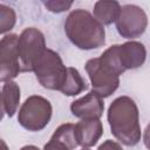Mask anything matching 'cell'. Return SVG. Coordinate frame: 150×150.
<instances>
[{
	"mask_svg": "<svg viewBox=\"0 0 150 150\" xmlns=\"http://www.w3.org/2000/svg\"><path fill=\"white\" fill-rule=\"evenodd\" d=\"M112 136L123 145L134 146L141 141V124L137 104L129 96L116 97L107 112Z\"/></svg>",
	"mask_w": 150,
	"mask_h": 150,
	"instance_id": "6da1fadb",
	"label": "cell"
},
{
	"mask_svg": "<svg viewBox=\"0 0 150 150\" xmlns=\"http://www.w3.org/2000/svg\"><path fill=\"white\" fill-rule=\"evenodd\" d=\"M64 33L68 40L82 50L96 49L105 43L104 26L91 13L82 8L68 14L64 21Z\"/></svg>",
	"mask_w": 150,
	"mask_h": 150,
	"instance_id": "7a4b0ae2",
	"label": "cell"
},
{
	"mask_svg": "<svg viewBox=\"0 0 150 150\" xmlns=\"http://www.w3.org/2000/svg\"><path fill=\"white\" fill-rule=\"evenodd\" d=\"M101 63L116 75H122L128 69H136L145 62L146 49L138 41H128L107 48L101 56Z\"/></svg>",
	"mask_w": 150,
	"mask_h": 150,
	"instance_id": "3957f363",
	"label": "cell"
},
{
	"mask_svg": "<svg viewBox=\"0 0 150 150\" xmlns=\"http://www.w3.org/2000/svg\"><path fill=\"white\" fill-rule=\"evenodd\" d=\"M33 71L43 88L60 91L67 80L68 67L55 50L46 48L35 62Z\"/></svg>",
	"mask_w": 150,
	"mask_h": 150,
	"instance_id": "277c9868",
	"label": "cell"
},
{
	"mask_svg": "<svg viewBox=\"0 0 150 150\" xmlns=\"http://www.w3.org/2000/svg\"><path fill=\"white\" fill-rule=\"evenodd\" d=\"M50 102L40 95H32L25 100L18 112L19 124L28 131H40L47 127L52 118Z\"/></svg>",
	"mask_w": 150,
	"mask_h": 150,
	"instance_id": "5b68a950",
	"label": "cell"
},
{
	"mask_svg": "<svg viewBox=\"0 0 150 150\" xmlns=\"http://www.w3.org/2000/svg\"><path fill=\"white\" fill-rule=\"evenodd\" d=\"M45 35L35 27L25 28L19 35L18 52L21 71H33L34 64L46 49Z\"/></svg>",
	"mask_w": 150,
	"mask_h": 150,
	"instance_id": "8992f818",
	"label": "cell"
},
{
	"mask_svg": "<svg viewBox=\"0 0 150 150\" xmlns=\"http://www.w3.org/2000/svg\"><path fill=\"white\" fill-rule=\"evenodd\" d=\"M84 68L89 76L93 91L98 96L105 98L117 90L120 86V76L104 67L98 57L88 60Z\"/></svg>",
	"mask_w": 150,
	"mask_h": 150,
	"instance_id": "52a82bcc",
	"label": "cell"
},
{
	"mask_svg": "<svg viewBox=\"0 0 150 150\" xmlns=\"http://www.w3.org/2000/svg\"><path fill=\"white\" fill-rule=\"evenodd\" d=\"M115 23L116 29L122 38L132 40L145 32L148 27V15L142 7L129 4L122 6Z\"/></svg>",
	"mask_w": 150,
	"mask_h": 150,
	"instance_id": "ba28073f",
	"label": "cell"
},
{
	"mask_svg": "<svg viewBox=\"0 0 150 150\" xmlns=\"http://www.w3.org/2000/svg\"><path fill=\"white\" fill-rule=\"evenodd\" d=\"M18 40L19 35L7 34L0 41V81L2 83L12 81L21 73Z\"/></svg>",
	"mask_w": 150,
	"mask_h": 150,
	"instance_id": "9c48e42d",
	"label": "cell"
},
{
	"mask_svg": "<svg viewBox=\"0 0 150 150\" xmlns=\"http://www.w3.org/2000/svg\"><path fill=\"white\" fill-rule=\"evenodd\" d=\"M70 111L75 117L81 120H100L104 111V102L101 96L91 90L84 96L71 102Z\"/></svg>",
	"mask_w": 150,
	"mask_h": 150,
	"instance_id": "30bf717a",
	"label": "cell"
},
{
	"mask_svg": "<svg viewBox=\"0 0 150 150\" xmlns=\"http://www.w3.org/2000/svg\"><path fill=\"white\" fill-rule=\"evenodd\" d=\"M103 135V125L98 118L81 120L75 124V137L82 148L94 146Z\"/></svg>",
	"mask_w": 150,
	"mask_h": 150,
	"instance_id": "8fae6325",
	"label": "cell"
},
{
	"mask_svg": "<svg viewBox=\"0 0 150 150\" xmlns=\"http://www.w3.org/2000/svg\"><path fill=\"white\" fill-rule=\"evenodd\" d=\"M20 87L14 81H8L1 88V110L2 115L13 117L20 103Z\"/></svg>",
	"mask_w": 150,
	"mask_h": 150,
	"instance_id": "7c38bea8",
	"label": "cell"
},
{
	"mask_svg": "<svg viewBox=\"0 0 150 150\" xmlns=\"http://www.w3.org/2000/svg\"><path fill=\"white\" fill-rule=\"evenodd\" d=\"M121 5L118 1H96L93 9L94 18L102 23L103 26L111 25L112 22H116L120 12H121Z\"/></svg>",
	"mask_w": 150,
	"mask_h": 150,
	"instance_id": "4fadbf2b",
	"label": "cell"
},
{
	"mask_svg": "<svg viewBox=\"0 0 150 150\" xmlns=\"http://www.w3.org/2000/svg\"><path fill=\"white\" fill-rule=\"evenodd\" d=\"M86 89H88V86L80 71L74 67H68L67 80L60 91L66 96H76Z\"/></svg>",
	"mask_w": 150,
	"mask_h": 150,
	"instance_id": "5bb4252c",
	"label": "cell"
},
{
	"mask_svg": "<svg viewBox=\"0 0 150 150\" xmlns=\"http://www.w3.org/2000/svg\"><path fill=\"white\" fill-rule=\"evenodd\" d=\"M52 138L64 143L70 150H74L76 149V146H79L75 137V124L71 123H63L59 125L52 135Z\"/></svg>",
	"mask_w": 150,
	"mask_h": 150,
	"instance_id": "9a60e30c",
	"label": "cell"
},
{
	"mask_svg": "<svg viewBox=\"0 0 150 150\" xmlns=\"http://www.w3.org/2000/svg\"><path fill=\"white\" fill-rule=\"evenodd\" d=\"M16 22V13L15 11L5 5L0 4V33L6 34L7 32L12 30Z\"/></svg>",
	"mask_w": 150,
	"mask_h": 150,
	"instance_id": "2e32d148",
	"label": "cell"
},
{
	"mask_svg": "<svg viewBox=\"0 0 150 150\" xmlns=\"http://www.w3.org/2000/svg\"><path fill=\"white\" fill-rule=\"evenodd\" d=\"M42 4L52 13L66 12L73 6V1H64V0H47V1H43Z\"/></svg>",
	"mask_w": 150,
	"mask_h": 150,
	"instance_id": "e0dca14e",
	"label": "cell"
},
{
	"mask_svg": "<svg viewBox=\"0 0 150 150\" xmlns=\"http://www.w3.org/2000/svg\"><path fill=\"white\" fill-rule=\"evenodd\" d=\"M42 150H70V149L64 143H62V142H60V141L54 139V138L50 137L49 142L45 144V146H43Z\"/></svg>",
	"mask_w": 150,
	"mask_h": 150,
	"instance_id": "ac0fdd59",
	"label": "cell"
},
{
	"mask_svg": "<svg viewBox=\"0 0 150 150\" xmlns=\"http://www.w3.org/2000/svg\"><path fill=\"white\" fill-rule=\"evenodd\" d=\"M97 150H123L121 144L112 139H107L102 144L98 145Z\"/></svg>",
	"mask_w": 150,
	"mask_h": 150,
	"instance_id": "d6986e66",
	"label": "cell"
},
{
	"mask_svg": "<svg viewBox=\"0 0 150 150\" xmlns=\"http://www.w3.org/2000/svg\"><path fill=\"white\" fill-rule=\"evenodd\" d=\"M143 143L148 150H150V123L145 127L143 132Z\"/></svg>",
	"mask_w": 150,
	"mask_h": 150,
	"instance_id": "ffe728a7",
	"label": "cell"
},
{
	"mask_svg": "<svg viewBox=\"0 0 150 150\" xmlns=\"http://www.w3.org/2000/svg\"><path fill=\"white\" fill-rule=\"evenodd\" d=\"M20 150H40V149L38 146H35V145H25Z\"/></svg>",
	"mask_w": 150,
	"mask_h": 150,
	"instance_id": "44dd1931",
	"label": "cell"
},
{
	"mask_svg": "<svg viewBox=\"0 0 150 150\" xmlns=\"http://www.w3.org/2000/svg\"><path fill=\"white\" fill-rule=\"evenodd\" d=\"M1 143H2V146H4V150H6V144H5V142H4V141H2V142H1Z\"/></svg>",
	"mask_w": 150,
	"mask_h": 150,
	"instance_id": "7402d4cb",
	"label": "cell"
},
{
	"mask_svg": "<svg viewBox=\"0 0 150 150\" xmlns=\"http://www.w3.org/2000/svg\"><path fill=\"white\" fill-rule=\"evenodd\" d=\"M81 150H89V148H82Z\"/></svg>",
	"mask_w": 150,
	"mask_h": 150,
	"instance_id": "603a6c76",
	"label": "cell"
}]
</instances>
